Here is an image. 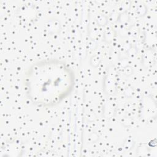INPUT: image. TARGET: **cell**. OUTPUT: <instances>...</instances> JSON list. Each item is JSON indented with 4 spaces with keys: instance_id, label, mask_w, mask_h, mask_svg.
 Instances as JSON below:
<instances>
[{
    "instance_id": "1",
    "label": "cell",
    "mask_w": 157,
    "mask_h": 157,
    "mask_svg": "<svg viewBox=\"0 0 157 157\" xmlns=\"http://www.w3.org/2000/svg\"><path fill=\"white\" fill-rule=\"evenodd\" d=\"M75 75L64 61L57 59L34 63L25 78L26 93L29 100L40 107L59 104L73 91Z\"/></svg>"
}]
</instances>
